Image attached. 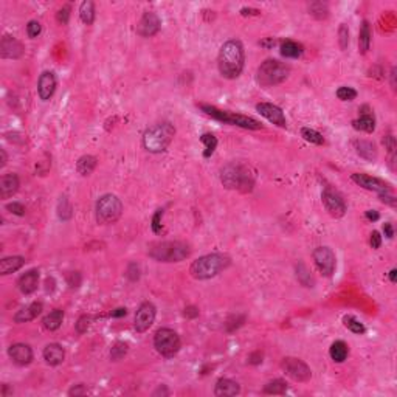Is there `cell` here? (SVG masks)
Listing matches in <instances>:
<instances>
[{
    "mask_svg": "<svg viewBox=\"0 0 397 397\" xmlns=\"http://www.w3.org/2000/svg\"><path fill=\"white\" fill-rule=\"evenodd\" d=\"M245 64V51L244 45L237 39L227 41L217 56V67L224 78L236 79L239 78Z\"/></svg>",
    "mask_w": 397,
    "mask_h": 397,
    "instance_id": "obj_1",
    "label": "cell"
},
{
    "mask_svg": "<svg viewBox=\"0 0 397 397\" xmlns=\"http://www.w3.org/2000/svg\"><path fill=\"white\" fill-rule=\"evenodd\" d=\"M231 264V259L227 254L222 253H211L207 256L198 257L197 261L191 264L189 273L195 280H210L224 272Z\"/></svg>",
    "mask_w": 397,
    "mask_h": 397,
    "instance_id": "obj_2",
    "label": "cell"
},
{
    "mask_svg": "<svg viewBox=\"0 0 397 397\" xmlns=\"http://www.w3.org/2000/svg\"><path fill=\"white\" fill-rule=\"evenodd\" d=\"M175 129L171 123L163 121L148 127L143 134V148L151 154H160L168 149L174 140Z\"/></svg>",
    "mask_w": 397,
    "mask_h": 397,
    "instance_id": "obj_3",
    "label": "cell"
},
{
    "mask_svg": "<svg viewBox=\"0 0 397 397\" xmlns=\"http://www.w3.org/2000/svg\"><path fill=\"white\" fill-rule=\"evenodd\" d=\"M191 254V248L186 242L166 241L157 242L149 247V256L158 262H180Z\"/></svg>",
    "mask_w": 397,
    "mask_h": 397,
    "instance_id": "obj_4",
    "label": "cell"
},
{
    "mask_svg": "<svg viewBox=\"0 0 397 397\" xmlns=\"http://www.w3.org/2000/svg\"><path fill=\"white\" fill-rule=\"evenodd\" d=\"M221 180L225 188L228 189H237L241 192H248L253 189L254 180L250 171L237 163H228L221 171Z\"/></svg>",
    "mask_w": 397,
    "mask_h": 397,
    "instance_id": "obj_5",
    "label": "cell"
},
{
    "mask_svg": "<svg viewBox=\"0 0 397 397\" xmlns=\"http://www.w3.org/2000/svg\"><path fill=\"white\" fill-rule=\"evenodd\" d=\"M290 75V67L276 59H267L256 72V81L262 87H272L284 83Z\"/></svg>",
    "mask_w": 397,
    "mask_h": 397,
    "instance_id": "obj_6",
    "label": "cell"
},
{
    "mask_svg": "<svg viewBox=\"0 0 397 397\" xmlns=\"http://www.w3.org/2000/svg\"><path fill=\"white\" fill-rule=\"evenodd\" d=\"M201 109L208 116L214 118V120L221 121V123H225V124L237 126V127H242V129H251V130H257V129L262 127V124L251 116H245V115L228 112V110H221V109L210 106V104H202Z\"/></svg>",
    "mask_w": 397,
    "mask_h": 397,
    "instance_id": "obj_7",
    "label": "cell"
},
{
    "mask_svg": "<svg viewBox=\"0 0 397 397\" xmlns=\"http://www.w3.org/2000/svg\"><path fill=\"white\" fill-rule=\"evenodd\" d=\"M123 214V204L113 194H104L96 202V221L98 224H115Z\"/></svg>",
    "mask_w": 397,
    "mask_h": 397,
    "instance_id": "obj_8",
    "label": "cell"
},
{
    "mask_svg": "<svg viewBox=\"0 0 397 397\" xmlns=\"http://www.w3.org/2000/svg\"><path fill=\"white\" fill-rule=\"evenodd\" d=\"M154 348L163 357H172L180 349V339H178L177 332H174L172 329L162 327L155 332Z\"/></svg>",
    "mask_w": 397,
    "mask_h": 397,
    "instance_id": "obj_9",
    "label": "cell"
},
{
    "mask_svg": "<svg viewBox=\"0 0 397 397\" xmlns=\"http://www.w3.org/2000/svg\"><path fill=\"white\" fill-rule=\"evenodd\" d=\"M281 368L295 382H307L312 377L310 368L303 360L295 359V357H286L281 363Z\"/></svg>",
    "mask_w": 397,
    "mask_h": 397,
    "instance_id": "obj_10",
    "label": "cell"
},
{
    "mask_svg": "<svg viewBox=\"0 0 397 397\" xmlns=\"http://www.w3.org/2000/svg\"><path fill=\"white\" fill-rule=\"evenodd\" d=\"M313 261L323 276H332L337 267L335 253L329 247H318L313 250Z\"/></svg>",
    "mask_w": 397,
    "mask_h": 397,
    "instance_id": "obj_11",
    "label": "cell"
},
{
    "mask_svg": "<svg viewBox=\"0 0 397 397\" xmlns=\"http://www.w3.org/2000/svg\"><path fill=\"white\" fill-rule=\"evenodd\" d=\"M321 198H323V204H324V207H326V210H327V213L330 216H334V217L345 216L346 204L343 201V197L337 191H334L330 188H326L323 191V194H321Z\"/></svg>",
    "mask_w": 397,
    "mask_h": 397,
    "instance_id": "obj_12",
    "label": "cell"
},
{
    "mask_svg": "<svg viewBox=\"0 0 397 397\" xmlns=\"http://www.w3.org/2000/svg\"><path fill=\"white\" fill-rule=\"evenodd\" d=\"M155 315H157L155 306L152 303H143L135 313V323H134L135 330L137 332H146L152 326V323L155 320Z\"/></svg>",
    "mask_w": 397,
    "mask_h": 397,
    "instance_id": "obj_13",
    "label": "cell"
},
{
    "mask_svg": "<svg viewBox=\"0 0 397 397\" xmlns=\"http://www.w3.org/2000/svg\"><path fill=\"white\" fill-rule=\"evenodd\" d=\"M352 180L359 186L374 191V192H379V194L391 192L389 183H386L385 180H380V178H377V177H371L366 174H352Z\"/></svg>",
    "mask_w": 397,
    "mask_h": 397,
    "instance_id": "obj_14",
    "label": "cell"
},
{
    "mask_svg": "<svg viewBox=\"0 0 397 397\" xmlns=\"http://www.w3.org/2000/svg\"><path fill=\"white\" fill-rule=\"evenodd\" d=\"M160 27H162V22H160V19H158V16L152 11H148L143 14L140 24H138L137 33L143 37H151L158 33Z\"/></svg>",
    "mask_w": 397,
    "mask_h": 397,
    "instance_id": "obj_15",
    "label": "cell"
},
{
    "mask_svg": "<svg viewBox=\"0 0 397 397\" xmlns=\"http://www.w3.org/2000/svg\"><path fill=\"white\" fill-rule=\"evenodd\" d=\"M256 110L259 112L264 118H267L270 123L280 126V127H286V124H287L286 116L278 106L270 104V103H259L256 106Z\"/></svg>",
    "mask_w": 397,
    "mask_h": 397,
    "instance_id": "obj_16",
    "label": "cell"
},
{
    "mask_svg": "<svg viewBox=\"0 0 397 397\" xmlns=\"http://www.w3.org/2000/svg\"><path fill=\"white\" fill-rule=\"evenodd\" d=\"M24 54V47L22 44L14 39L13 36L5 34L0 42V56L4 59H17Z\"/></svg>",
    "mask_w": 397,
    "mask_h": 397,
    "instance_id": "obj_17",
    "label": "cell"
},
{
    "mask_svg": "<svg viewBox=\"0 0 397 397\" xmlns=\"http://www.w3.org/2000/svg\"><path fill=\"white\" fill-rule=\"evenodd\" d=\"M8 355L11 357V360L19 365V366H27L33 360V351L28 345L25 343H16L11 345L8 349Z\"/></svg>",
    "mask_w": 397,
    "mask_h": 397,
    "instance_id": "obj_18",
    "label": "cell"
},
{
    "mask_svg": "<svg viewBox=\"0 0 397 397\" xmlns=\"http://www.w3.org/2000/svg\"><path fill=\"white\" fill-rule=\"evenodd\" d=\"M56 90V78H54V73L51 72H44L41 76H39V81H37V93L41 96V99L47 101L53 96Z\"/></svg>",
    "mask_w": 397,
    "mask_h": 397,
    "instance_id": "obj_19",
    "label": "cell"
},
{
    "mask_svg": "<svg viewBox=\"0 0 397 397\" xmlns=\"http://www.w3.org/2000/svg\"><path fill=\"white\" fill-rule=\"evenodd\" d=\"M17 286H19V290H21L24 295L33 293L39 286V270H36V269L28 270L25 275H22L21 278H19Z\"/></svg>",
    "mask_w": 397,
    "mask_h": 397,
    "instance_id": "obj_20",
    "label": "cell"
},
{
    "mask_svg": "<svg viewBox=\"0 0 397 397\" xmlns=\"http://www.w3.org/2000/svg\"><path fill=\"white\" fill-rule=\"evenodd\" d=\"M44 360L50 365V366H57L61 365L65 359V351L61 345L57 343H50L45 346L44 349Z\"/></svg>",
    "mask_w": 397,
    "mask_h": 397,
    "instance_id": "obj_21",
    "label": "cell"
},
{
    "mask_svg": "<svg viewBox=\"0 0 397 397\" xmlns=\"http://www.w3.org/2000/svg\"><path fill=\"white\" fill-rule=\"evenodd\" d=\"M19 186H21V182H19V177L16 174H5L0 180V197L10 198L17 192Z\"/></svg>",
    "mask_w": 397,
    "mask_h": 397,
    "instance_id": "obj_22",
    "label": "cell"
},
{
    "mask_svg": "<svg viewBox=\"0 0 397 397\" xmlns=\"http://www.w3.org/2000/svg\"><path fill=\"white\" fill-rule=\"evenodd\" d=\"M239 392H241L239 383L231 379H221L214 388V394L219 397H231V395H237Z\"/></svg>",
    "mask_w": 397,
    "mask_h": 397,
    "instance_id": "obj_23",
    "label": "cell"
},
{
    "mask_svg": "<svg viewBox=\"0 0 397 397\" xmlns=\"http://www.w3.org/2000/svg\"><path fill=\"white\" fill-rule=\"evenodd\" d=\"M42 312V303L39 301H34L31 303L30 306L24 307L22 310H19L16 315H14V321L16 323H28L34 318H37V315Z\"/></svg>",
    "mask_w": 397,
    "mask_h": 397,
    "instance_id": "obj_24",
    "label": "cell"
},
{
    "mask_svg": "<svg viewBox=\"0 0 397 397\" xmlns=\"http://www.w3.org/2000/svg\"><path fill=\"white\" fill-rule=\"evenodd\" d=\"M354 148H355V152L359 154L362 158H365V160L374 162L377 158V149H375L374 143H371V142L357 140V142H354Z\"/></svg>",
    "mask_w": 397,
    "mask_h": 397,
    "instance_id": "obj_25",
    "label": "cell"
},
{
    "mask_svg": "<svg viewBox=\"0 0 397 397\" xmlns=\"http://www.w3.org/2000/svg\"><path fill=\"white\" fill-rule=\"evenodd\" d=\"M25 264V259L22 256H10V257H4L0 261V273L2 275H10L17 272L19 269H22V266Z\"/></svg>",
    "mask_w": 397,
    "mask_h": 397,
    "instance_id": "obj_26",
    "label": "cell"
},
{
    "mask_svg": "<svg viewBox=\"0 0 397 397\" xmlns=\"http://www.w3.org/2000/svg\"><path fill=\"white\" fill-rule=\"evenodd\" d=\"M62 320H64V312L61 309H54L48 315L44 316L42 324L47 330H56V329L61 327Z\"/></svg>",
    "mask_w": 397,
    "mask_h": 397,
    "instance_id": "obj_27",
    "label": "cell"
},
{
    "mask_svg": "<svg viewBox=\"0 0 397 397\" xmlns=\"http://www.w3.org/2000/svg\"><path fill=\"white\" fill-rule=\"evenodd\" d=\"M329 354H330V359H332L334 362H337V363H343V362L346 360L348 354H349V348H348V345H346L345 342L339 340V342L332 343Z\"/></svg>",
    "mask_w": 397,
    "mask_h": 397,
    "instance_id": "obj_28",
    "label": "cell"
},
{
    "mask_svg": "<svg viewBox=\"0 0 397 397\" xmlns=\"http://www.w3.org/2000/svg\"><path fill=\"white\" fill-rule=\"evenodd\" d=\"M96 168V158L93 155H83L76 162V171L81 175H89Z\"/></svg>",
    "mask_w": 397,
    "mask_h": 397,
    "instance_id": "obj_29",
    "label": "cell"
},
{
    "mask_svg": "<svg viewBox=\"0 0 397 397\" xmlns=\"http://www.w3.org/2000/svg\"><path fill=\"white\" fill-rule=\"evenodd\" d=\"M303 51H304L303 45L295 42V41H284L281 44V54L284 57H292V59L300 57L303 54Z\"/></svg>",
    "mask_w": 397,
    "mask_h": 397,
    "instance_id": "obj_30",
    "label": "cell"
},
{
    "mask_svg": "<svg viewBox=\"0 0 397 397\" xmlns=\"http://www.w3.org/2000/svg\"><path fill=\"white\" fill-rule=\"evenodd\" d=\"M352 124L357 130H363L369 134L375 129V118L371 113H362L359 120H355Z\"/></svg>",
    "mask_w": 397,
    "mask_h": 397,
    "instance_id": "obj_31",
    "label": "cell"
},
{
    "mask_svg": "<svg viewBox=\"0 0 397 397\" xmlns=\"http://www.w3.org/2000/svg\"><path fill=\"white\" fill-rule=\"evenodd\" d=\"M79 17L86 25H92L95 21V4L92 0H86L79 7Z\"/></svg>",
    "mask_w": 397,
    "mask_h": 397,
    "instance_id": "obj_32",
    "label": "cell"
},
{
    "mask_svg": "<svg viewBox=\"0 0 397 397\" xmlns=\"http://www.w3.org/2000/svg\"><path fill=\"white\" fill-rule=\"evenodd\" d=\"M369 45H371V28H369V22L365 21L362 24V28H360V36H359V47H360V51L362 53H366L369 50Z\"/></svg>",
    "mask_w": 397,
    "mask_h": 397,
    "instance_id": "obj_33",
    "label": "cell"
},
{
    "mask_svg": "<svg viewBox=\"0 0 397 397\" xmlns=\"http://www.w3.org/2000/svg\"><path fill=\"white\" fill-rule=\"evenodd\" d=\"M309 13L316 19H326L329 16V7L324 2H312L309 5Z\"/></svg>",
    "mask_w": 397,
    "mask_h": 397,
    "instance_id": "obj_34",
    "label": "cell"
},
{
    "mask_svg": "<svg viewBox=\"0 0 397 397\" xmlns=\"http://www.w3.org/2000/svg\"><path fill=\"white\" fill-rule=\"evenodd\" d=\"M343 324H345L351 332L359 334V335L365 334V330H366V327L363 326V323H360V321L357 320L355 316H352V315H346V316H343Z\"/></svg>",
    "mask_w": 397,
    "mask_h": 397,
    "instance_id": "obj_35",
    "label": "cell"
},
{
    "mask_svg": "<svg viewBox=\"0 0 397 397\" xmlns=\"http://www.w3.org/2000/svg\"><path fill=\"white\" fill-rule=\"evenodd\" d=\"M264 392L266 394H286L287 392V383L281 379L272 380L264 386Z\"/></svg>",
    "mask_w": 397,
    "mask_h": 397,
    "instance_id": "obj_36",
    "label": "cell"
},
{
    "mask_svg": "<svg viewBox=\"0 0 397 397\" xmlns=\"http://www.w3.org/2000/svg\"><path fill=\"white\" fill-rule=\"evenodd\" d=\"M296 276H298V281H300L303 286H306V287H313L315 281H313L312 275L309 273V270L306 269L304 264H298V266H296Z\"/></svg>",
    "mask_w": 397,
    "mask_h": 397,
    "instance_id": "obj_37",
    "label": "cell"
},
{
    "mask_svg": "<svg viewBox=\"0 0 397 397\" xmlns=\"http://www.w3.org/2000/svg\"><path fill=\"white\" fill-rule=\"evenodd\" d=\"M301 137L304 138L306 142L312 143V145H323L324 143V138L320 132H316L310 127H303L301 129Z\"/></svg>",
    "mask_w": 397,
    "mask_h": 397,
    "instance_id": "obj_38",
    "label": "cell"
},
{
    "mask_svg": "<svg viewBox=\"0 0 397 397\" xmlns=\"http://www.w3.org/2000/svg\"><path fill=\"white\" fill-rule=\"evenodd\" d=\"M201 142L205 145V151H204V157H211L217 148V138L213 134H204L201 137Z\"/></svg>",
    "mask_w": 397,
    "mask_h": 397,
    "instance_id": "obj_39",
    "label": "cell"
},
{
    "mask_svg": "<svg viewBox=\"0 0 397 397\" xmlns=\"http://www.w3.org/2000/svg\"><path fill=\"white\" fill-rule=\"evenodd\" d=\"M57 214L61 217L62 221H69L72 217V205L69 202L67 195H61L59 198V204H57Z\"/></svg>",
    "mask_w": 397,
    "mask_h": 397,
    "instance_id": "obj_40",
    "label": "cell"
},
{
    "mask_svg": "<svg viewBox=\"0 0 397 397\" xmlns=\"http://www.w3.org/2000/svg\"><path fill=\"white\" fill-rule=\"evenodd\" d=\"M127 351H129L127 343H124V342H116V343L112 346V349H110V359H112L113 362L121 360L123 357L127 354Z\"/></svg>",
    "mask_w": 397,
    "mask_h": 397,
    "instance_id": "obj_41",
    "label": "cell"
},
{
    "mask_svg": "<svg viewBox=\"0 0 397 397\" xmlns=\"http://www.w3.org/2000/svg\"><path fill=\"white\" fill-rule=\"evenodd\" d=\"M337 96H339V99H342V101H352V99L357 98V92L352 87H340L337 90Z\"/></svg>",
    "mask_w": 397,
    "mask_h": 397,
    "instance_id": "obj_42",
    "label": "cell"
},
{
    "mask_svg": "<svg viewBox=\"0 0 397 397\" xmlns=\"http://www.w3.org/2000/svg\"><path fill=\"white\" fill-rule=\"evenodd\" d=\"M339 39H340V47L342 50L348 48V44H349V30L345 24L340 25V30H339Z\"/></svg>",
    "mask_w": 397,
    "mask_h": 397,
    "instance_id": "obj_43",
    "label": "cell"
},
{
    "mask_svg": "<svg viewBox=\"0 0 397 397\" xmlns=\"http://www.w3.org/2000/svg\"><path fill=\"white\" fill-rule=\"evenodd\" d=\"M41 31H42V27H41V24H39L37 21H30V22H28V25H27V33H28V36H30L31 39L37 37L39 34H41Z\"/></svg>",
    "mask_w": 397,
    "mask_h": 397,
    "instance_id": "obj_44",
    "label": "cell"
},
{
    "mask_svg": "<svg viewBox=\"0 0 397 397\" xmlns=\"http://www.w3.org/2000/svg\"><path fill=\"white\" fill-rule=\"evenodd\" d=\"M90 321H92L90 316L83 315L81 318L78 320V323H76V332H78V334H84V332H87V329H89V326H90Z\"/></svg>",
    "mask_w": 397,
    "mask_h": 397,
    "instance_id": "obj_45",
    "label": "cell"
},
{
    "mask_svg": "<svg viewBox=\"0 0 397 397\" xmlns=\"http://www.w3.org/2000/svg\"><path fill=\"white\" fill-rule=\"evenodd\" d=\"M162 216H163V210H157L154 217H152V230L154 233H162V224H160V219H162Z\"/></svg>",
    "mask_w": 397,
    "mask_h": 397,
    "instance_id": "obj_46",
    "label": "cell"
},
{
    "mask_svg": "<svg viewBox=\"0 0 397 397\" xmlns=\"http://www.w3.org/2000/svg\"><path fill=\"white\" fill-rule=\"evenodd\" d=\"M69 17H70V7H62L57 11V16H56L57 22L62 24V25H65L69 22Z\"/></svg>",
    "mask_w": 397,
    "mask_h": 397,
    "instance_id": "obj_47",
    "label": "cell"
},
{
    "mask_svg": "<svg viewBox=\"0 0 397 397\" xmlns=\"http://www.w3.org/2000/svg\"><path fill=\"white\" fill-rule=\"evenodd\" d=\"M7 210L16 216H24L25 214V207L22 204H19V202H13V204H8L7 205Z\"/></svg>",
    "mask_w": 397,
    "mask_h": 397,
    "instance_id": "obj_48",
    "label": "cell"
},
{
    "mask_svg": "<svg viewBox=\"0 0 397 397\" xmlns=\"http://www.w3.org/2000/svg\"><path fill=\"white\" fill-rule=\"evenodd\" d=\"M383 145L385 148L388 149V152L391 154V157H394V151H395V140H394V137L392 135H386L383 138Z\"/></svg>",
    "mask_w": 397,
    "mask_h": 397,
    "instance_id": "obj_49",
    "label": "cell"
},
{
    "mask_svg": "<svg viewBox=\"0 0 397 397\" xmlns=\"http://www.w3.org/2000/svg\"><path fill=\"white\" fill-rule=\"evenodd\" d=\"M380 244H382V236L379 234V231H372L371 233V247L377 250L380 247Z\"/></svg>",
    "mask_w": 397,
    "mask_h": 397,
    "instance_id": "obj_50",
    "label": "cell"
},
{
    "mask_svg": "<svg viewBox=\"0 0 397 397\" xmlns=\"http://www.w3.org/2000/svg\"><path fill=\"white\" fill-rule=\"evenodd\" d=\"M127 276H129L130 281H137L138 278H140V270H138V266L135 267V264H130L129 270H127Z\"/></svg>",
    "mask_w": 397,
    "mask_h": 397,
    "instance_id": "obj_51",
    "label": "cell"
},
{
    "mask_svg": "<svg viewBox=\"0 0 397 397\" xmlns=\"http://www.w3.org/2000/svg\"><path fill=\"white\" fill-rule=\"evenodd\" d=\"M379 197H380V201H382L383 204H388V205H391V207H395V197H394L391 192L379 194Z\"/></svg>",
    "mask_w": 397,
    "mask_h": 397,
    "instance_id": "obj_52",
    "label": "cell"
},
{
    "mask_svg": "<svg viewBox=\"0 0 397 397\" xmlns=\"http://www.w3.org/2000/svg\"><path fill=\"white\" fill-rule=\"evenodd\" d=\"M86 392H87V389H86L84 385H76V386H73V388L69 391V395H83V394H86Z\"/></svg>",
    "mask_w": 397,
    "mask_h": 397,
    "instance_id": "obj_53",
    "label": "cell"
},
{
    "mask_svg": "<svg viewBox=\"0 0 397 397\" xmlns=\"http://www.w3.org/2000/svg\"><path fill=\"white\" fill-rule=\"evenodd\" d=\"M262 362V354L261 352H254L250 355V363L253 365H257V363H261Z\"/></svg>",
    "mask_w": 397,
    "mask_h": 397,
    "instance_id": "obj_54",
    "label": "cell"
},
{
    "mask_svg": "<svg viewBox=\"0 0 397 397\" xmlns=\"http://www.w3.org/2000/svg\"><path fill=\"white\" fill-rule=\"evenodd\" d=\"M383 231H385V236L389 237V239L394 236V230H392V225H391V224H385V225H383Z\"/></svg>",
    "mask_w": 397,
    "mask_h": 397,
    "instance_id": "obj_55",
    "label": "cell"
},
{
    "mask_svg": "<svg viewBox=\"0 0 397 397\" xmlns=\"http://www.w3.org/2000/svg\"><path fill=\"white\" fill-rule=\"evenodd\" d=\"M126 313H127V310L124 307H120V309H116V310L112 312V316H113V318H118V316H124Z\"/></svg>",
    "mask_w": 397,
    "mask_h": 397,
    "instance_id": "obj_56",
    "label": "cell"
},
{
    "mask_svg": "<svg viewBox=\"0 0 397 397\" xmlns=\"http://www.w3.org/2000/svg\"><path fill=\"white\" fill-rule=\"evenodd\" d=\"M366 217L369 221H377L379 219V213L374 211V210H369V211H366Z\"/></svg>",
    "mask_w": 397,
    "mask_h": 397,
    "instance_id": "obj_57",
    "label": "cell"
},
{
    "mask_svg": "<svg viewBox=\"0 0 397 397\" xmlns=\"http://www.w3.org/2000/svg\"><path fill=\"white\" fill-rule=\"evenodd\" d=\"M160 394H162V395H168V394H169V391H168V389H166V388L162 385V386L158 388L157 391H154V394H152V395H160Z\"/></svg>",
    "mask_w": 397,
    "mask_h": 397,
    "instance_id": "obj_58",
    "label": "cell"
},
{
    "mask_svg": "<svg viewBox=\"0 0 397 397\" xmlns=\"http://www.w3.org/2000/svg\"><path fill=\"white\" fill-rule=\"evenodd\" d=\"M185 315H188V316H195V315H198V310H197L195 307H188V309H185Z\"/></svg>",
    "mask_w": 397,
    "mask_h": 397,
    "instance_id": "obj_59",
    "label": "cell"
},
{
    "mask_svg": "<svg viewBox=\"0 0 397 397\" xmlns=\"http://www.w3.org/2000/svg\"><path fill=\"white\" fill-rule=\"evenodd\" d=\"M275 44H276V42L273 41V39H269V41H262V42H261V45H262V47H267V48L275 47Z\"/></svg>",
    "mask_w": 397,
    "mask_h": 397,
    "instance_id": "obj_60",
    "label": "cell"
},
{
    "mask_svg": "<svg viewBox=\"0 0 397 397\" xmlns=\"http://www.w3.org/2000/svg\"><path fill=\"white\" fill-rule=\"evenodd\" d=\"M389 280H391L392 284L397 283V270H395V269H392V270L389 272Z\"/></svg>",
    "mask_w": 397,
    "mask_h": 397,
    "instance_id": "obj_61",
    "label": "cell"
},
{
    "mask_svg": "<svg viewBox=\"0 0 397 397\" xmlns=\"http://www.w3.org/2000/svg\"><path fill=\"white\" fill-rule=\"evenodd\" d=\"M0 155H2V162H0V168H4V166L7 165V152H5V149L0 151Z\"/></svg>",
    "mask_w": 397,
    "mask_h": 397,
    "instance_id": "obj_62",
    "label": "cell"
},
{
    "mask_svg": "<svg viewBox=\"0 0 397 397\" xmlns=\"http://www.w3.org/2000/svg\"><path fill=\"white\" fill-rule=\"evenodd\" d=\"M391 86L392 89H395V67L391 70Z\"/></svg>",
    "mask_w": 397,
    "mask_h": 397,
    "instance_id": "obj_63",
    "label": "cell"
},
{
    "mask_svg": "<svg viewBox=\"0 0 397 397\" xmlns=\"http://www.w3.org/2000/svg\"><path fill=\"white\" fill-rule=\"evenodd\" d=\"M242 14H244V16H247V14H259V11H257V10H247V8H244V10H242Z\"/></svg>",
    "mask_w": 397,
    "mask_h": 397,
    "instance_id": "obj_64",
    "label": "cell"
}]
</instances>
